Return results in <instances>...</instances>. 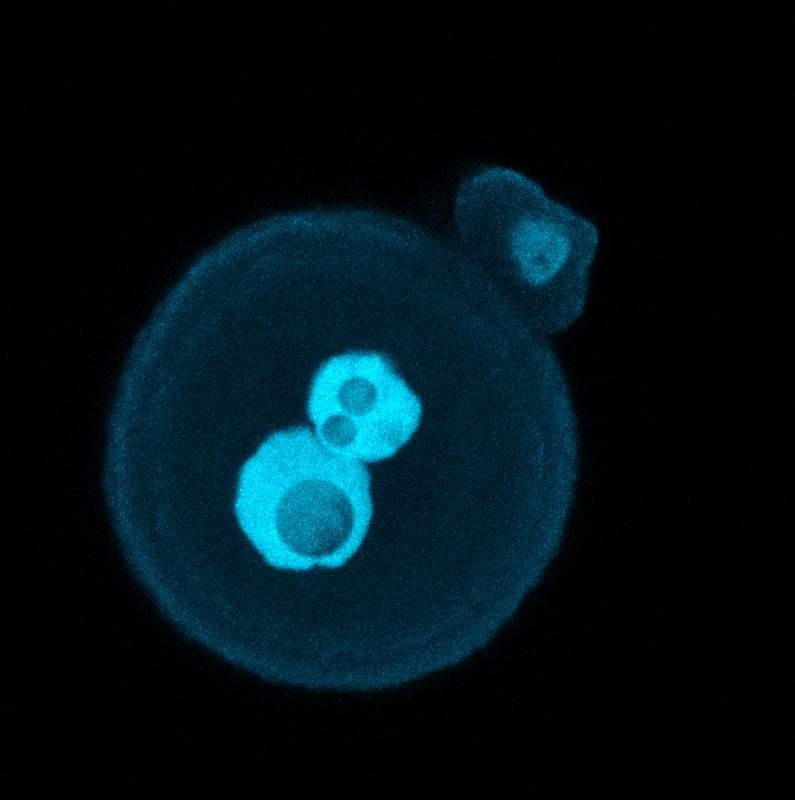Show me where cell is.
Listing matches in <instances>:
<instances>
[{
  "mask_svg": "<svg viewBox=\"0 0 795 800\" xmlns=\"http://www.w3.org/2000/svg\"><path fill=\"white\" fill-rule=\"evenodd\" d=\"M454 244L533 329L581 316L598 246L595 226L504 166L467 176L454 198Z\"/></svg>",
  "mask_w": 795,
  "mask_h": 800,
  "instance_id": "cell-1",
  "label": "cell"
},
{
  "mask_svg": "<svg viewBox=\"0 0 795 800\" xmlns=\"http://www.w3.org/2000/svg\"><path fill=\"white\" fill-rule=\"evenodd\" d=\"M234 511L270 566L337 568L361 547L373 516L366 464L326 446L306 427L267 436L242 465Z\"/></svg>",
  "mask_w": 795,
  "mask_h": 800,
  "instance_id": "cell-2",
  "label": "cell"
},
{
  "mask_svg": "<svg viewBox=\"0 0 795 800\" xmlns=\"http://www.w3.org/2000/svg\"><path fill=\"white\" fill-rule=\"evenodd\" d=\"M423 412L421 396L378 352L331 357L316 371L307 399L316 436L363 464L394 456L416 433Z\"/></svg>",
  "mask_w": 795,
  "mask_h": 800,
  "instance_id": "cell-3",
  "label": "cell"
}]
</instances>
